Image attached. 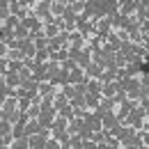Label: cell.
Returning a JSON list of instances; mask_svg holds the SVG:
<instances>
[{"instance_id":"cell-1","label":"cell","mask_w":149,"mask_h":149,"mask_svg":"<svg viewBox=\"0 0 149 149\" xmlns=\"http://www.w3.org/2000/svg\"><path fill=\"white\" fill-rule=\"evenodd\" d=\"M7 131H9V126H7V124H0V133H7Z\"/></svg>"}]
</instances>
